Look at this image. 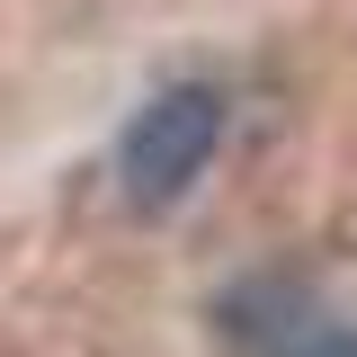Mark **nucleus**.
Masks as SVG:
<instances>
[{
	"label": "nucleus",
	"mask_w": 357,
	"mask_h": 357,
	"mask_svg": "<svg viewBox=\"0 0 357 357\" xmlns=\"http://www.w3.org/2000/svg\"><path fill=\"white\" fill-rule=\"evenodd\" d=\"M304 312V286L295 277H250V286H232L215 304L223 340H241V349H268V340H286V321Z\"/></svg>",
	"instance_id": "obj_2"
},
{
	"label": "nucleus",
	"mask_w": 357,
	"mask_h": 357,
	"mask_svg": "<svg viewBox=\"0 0 357 357\" xmlns=\"http://www.w3.org/2000/svg\"><path fill=\"white\" fill-rule=\"evenodd\" d=\"M295 357H357V331H312Z\"/></svg>",
	"instance_id": "obj_3"
},
{
	"label": "nucleus",
	"mask_w": 357,
	"mask_h": 357,
	"mask_svg": "<svg viewBox=\"0 0 357 357\" xmlns=\"http://www.w3.org/2000/svg\"><path fill=\"white\" fill-rule=\"evenodd\" d=\"M223 143V89L215 81H170L134 107L126 143H116V178H126V206L134 215H170L178 197L206 178Z\"/></svg>",
	"instance_id": "obj_1"
}]
</instances>
